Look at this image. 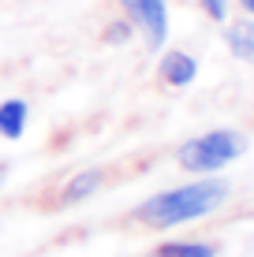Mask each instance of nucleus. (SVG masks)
Wrapping results in <instances>:
<instances>
[{
	"instance_id": "1a4fd4ad",
	"label": "nucleus",
	"mask_w": 254,
	"mask_h": 257,
	"mask_svg": "<svg viewBox=\"0 0 254 257\" xmlns=\"http://www.w3.org/2000/svg\"><path fill=\"white\" fill-rule=\"evenodd\" d=\"M202 12L213 23H228V0H202Z\"/></svg>"
},
{
	"instance_id": "f03ea898",
	"label": "nucleus",
	"mask_w": 254,
	"mask_h": 257,
	"mask_svg": "<svg viewBox=\"0 0 254 257\" xmlns=\"http://www.w3.org/2000/svg\"><path fill=\"white\" fill-rule=\"evenodd\" d=\"M243 153H247V138H243L239 131H209V135H198V138L183 142L176 161H180L183 172H191V175H209V172L228 168L232 161H239Z\"/></svg>"
},
{
	"instance_id": "6e6552de",
	"label": "nucleus",
	"mask_w": 254,
	"mask_h": 257,
	"mask_svg": "<svg viewBox=\"0 0 254 257\" xmlns=\"http://www.w3.org/2000/svg\"><path fill=\"white\" fill-rule=\"evenodd\" d=\"M153 257H217V246H209V242H164L153 250Z\"/></svg>"
},
{
	"instance_id": "f257e3e1",
	"label": "nucleus",
	"mask_w": 254,
	"mask_h": 257,
	"mask_svg": "<svg viewBox=\"0 0 254 257\" xmlns=\"http://www.w3.org/2000/svg\"><path fill=\"white\" fill-rule=\"evenodd\" d=\"M224 198H228V183L224 179H198V183H187V187L161 190V194H153V198H146L142 205L135 209V220L146 224V227L164 231V227L209 216L213 209L224 205Z\"/></svg>"
},
{
	"instance_id": "20e7f679",
	"label": "nucleus",
	"mask_w": 254,
	"mask_h": 257,
	"mask_svg": "<svg viewBox=\"0 0 254 257\" xmlns=\"http://www.w3.org/2000/svg\"><path fill=\"white\" fill-rule=\"evenodd\" d=\"M157 75H161V82L164 86H191L195 82V75H198V64H195V56H187V52H180V49H172V52H164L161 56V67H157Z\"/></svg>"
},
{
	"instance_id": "7ed1b4c3",
	"label": "nucleus",
	"mask_w": 254,
	"mask_h": 257,
	"mask_svg": "<svg viewBox=\"0 0 254 257\" xmlns=\"http://www.w3.org/2000/svg\"><path fill=\"white\" fill-rule=\"evenodd\" d=\"M120 8L127 12L131 26L146 38V49L161 52L168 38V4L164 0H120Z\"/></svg>"
},
{
	"instance_id": "39448f33",
	"label": "nucleus",
	"mask_w": 254,
	"mask_h": 257,
	"mask_svg": "<svg viewBox=\"0 0 254 257\" xmlns=\"http://www.w3.org/2000/svg\"><path fill=\"white\" fill-rule=\"evenodd\" d=\"M224 41H228V52L243 64H254V15L250 19H235L224 26Z\"/></svg>"
},
{
	"instance_id": "f8f14e48",
	"label": "nucleus",
	"mask_w": 254,
	"mask_h": 257,
	"mask_svg": "<svg viewBox=\"0 0 254 257\" xmlns=\"http://www.w3.org/2000/svg\"><path fill=\"white\" fill-rule=\"evenodd\" d=\"M4 179H8V168H4V164H0V187H4Z\"/></svg>"
},
{
	"instance_id": "9b49d317",
	"label": "nucleus",
	"mask_w": 254,
	"mask_h": 257,
	"mask_svg": "<svg viewBox=\"0 0 254 257\" xmlns=\"http://www.w3.org/2000/svg\"><path fill=\"white\" fill-rule=\"evenodd\" d=\"M239 8H243L247 15H254V0H239Z\"/></svg>"
},
{
	"instance_id": "423d86ee",
	"label": "nucleus",
	"mask_w": 254,
	"mask_h": 257,
	"mask_svg": "<svg viewBox=\"0 0 254 257\" xmlns=\"http://www.w3.org/2000/svg\"><path fill=\"white\" fill-rule=\"evenodd\" d=\"M26 116H30V108H26V101H19V97H12V101L0 104V135L4 138H23L26 131Z\"/></svg>"
},
{
	"instance_id": "9d476101",
	"label": "nucleus",
	"mask_w": 254,
	"mask_h": 257,
	"mask_svg": "<svg viewBox=\"0 0 254 257\" xmlns=\"http://www.w3.org/2000/svg\"><path fill=\"white\" fill-rule=\"evenodd\" d=\"M131 30H135L131 23H112L109 30H105V41H112V45H124V41L131 38Z\"/></svg>"
},
{
	"instance_id": "0eeeda50",
	"label": "nucleus",
	"mask_w": 254,
	"mask_h": 257,
	"mask_svg": "<svg viewBox=\"0 0 254 257\" xmlns=\"http://www.w3.org/2000/svg\"><path fill=\"white\" fill-rule=\"evenodd\" d=\"M105 183V175L101 172H82V175H75L71 183L64 187V205H75V201H86L94 190H98Z\"/></svg>"
}]
</instances>
